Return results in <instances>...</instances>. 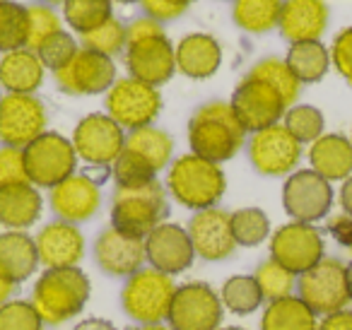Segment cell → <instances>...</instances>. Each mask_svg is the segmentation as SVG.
<instances>
[{"instance_id":"11a10c76","label":"cell","mask_w":352,"mask_h":330,"mask_svg":"<svg viewBox=\"0 0 352 330\" xmlns=\"http://www.w3.org/2000/svg\"><path fill=\"white\" fill-rule=\"evenodd\" d=\"M65 0H41V6H49V8H54V6H63Z\"/></svg>"},{"instance_id":"9c48e42d","label":"cell","mask_w":352,"mask_h":330,"mask_svg":"<svg viewBox=\"0 0 352 330\" xmlns=\"http://www.w3.org/2000/svg\"><path fill=\"white\" fill-rule=\"evenodd\" d=\"M222 309L220 294L210 285L188 282L176 287L166 320L171 330H220Z\"/></svg>"},{"instance_id":"9a60e30c","label":"cell","mask_w":352,"mask_h":330,"mask_svg":"<svg viewBox=\"0 0 352 330\" xmlns=\"http://www.w3.org/2000/svg\"><path fill=\"white\" fill-rule=\"evenodd\" d=\"M60 92L73 97H89V94L109 92L116 82V63L113 58L94 54L89 49H80L65 68L54 73Z\"/></svg>"},{"instance_id":"3957f363","label":"cell","mask_w":352,"mask_h":330,"mask_svg":"<svg viewBox=\"0 0 352 330\" xmlns=\"http://www.w3.org/2000/svg\"><path fill=\"white\" fill-rule=\"evenodd\" d=\"M166 188L179 205L201 212L220 203L227 188V179L220 164L191 152V155L179 157L169 166Z\"/></svg>"},{"instance_id":"7bdbcfd3","label":"cell","mask_w":352,"mask_h":330,"mask_svg":"<svg viewBox=\"0 0 352 330\" xmlns=\"http://www.w3.org/2000/svg\"><path fill=\"white\" fill-rule=\"evenodd\" d=\"M44 320L32 301L10 299L0 304V330H41Z\"/></svg>"},{"instance_id":"4fadbf2b","label":"cell","mask_w":352,"mask_h":330,"mask_svg":"<svg viewBox=\"0 0 352 330\" xmlns=\"http://www.w3.org/2000/svg\"><path fill=\"white\" fill-rule=\"evenodd\" d=\"M230 104L246 133H258L270 126H278V121L287 111L285 99L268 82L251 78V75H246L239 82Z\"/></svg>"},{"instance_id":"8d00e7d4","label":"cell","mask_w":352,"mask_h":330,"mask_svg":"<svg viewBox=\"0 0 352 330\" xmlns=\"http://www.w3.org/2000/svg\"><path fill=\"white\" fill-rule=\"evenodd\" d=\"M230 219L236 246H258L270 236V219L261 208H241Z\"/></svg>"},{"instance_id":"f35d334b","label":"cell","mask_w":352,"mask_h":330,"mask_svg":"<svg viewBox=\"0 0 352 330\" xmlns=\"http://www.w3.org/2000/svg\"><path fill=\"white\" fill-rule=\"evenodd\" d=\"M283 126L297 138L299 142H316L323 135V113L311 104H297L285 111Z\"/></svg>"},{"instance_id":"8992f818","label":"cell","mask_w":352,"mask_h":330,"mask_svg":"<svg viewBox=\"0 0 352 330\" xmlns=\"http://www.w3.org/2000/svg\"><path fill=\"white\" fill-rule=\"evenodd\" d=\"M25 164L30 184L36 188H54L60 181L75 174L78 155L68 138L60 133H41L36 140H32L25 147Z\"/></svg>"},{"instance_id":"bcb514c9","label":"cell","mask_w":352,"mask_h":330,"mask_svg":"<svg viewBox=\"0 0 352 330\" xmlns=\"http://www.w3.org/2000/svg\"><path fill=\"white\" fill-rule=\"evenodd\" d=\"M140 3L142 10L147 12V17H152V20H157L162 25V22L182 17L191 8L193 0H140Z\"/></svg>"},{"instance_id":"d4e9b609","label":"cell","mask_w":352,"mask_h":330,"mask_svg":"<svg viewBox=\"0 0 352 330\" xmlns=\"http://www.w3.org/2000/svg\"><path fill=\"white\" fill-rule=\"evenodd\" d=\"M39 265L34 236L17 229H8L0 234V275L8 277L12 285L30 280Z\"/></svg>"},{"instance_id":"b9f144b4","label":"cell","mask_w":352,"mask_h":330,"mask_svg":"<svg viewBox=\"0 0 352 330\" xmlns=\"http://www.w3.org/2000/svg\"><path fill=\"white\" fill-rule=\"evenodd\" d=\"M80 51L78 41H75L73 34H68L65 30H60L58 34H54L51 39H46L44 44L36 49V56L44 63V68L49 70H60L73 60V56Z\"/></svg>"},{"instance_id":"f907efd6","label":"cell","mask_w":352,"mask_h":330,"mask_svg":"<svg viewBox=\"0 0 352 330\" xmlns=\"http://www.w3.org/2000/svg\"><path fill=\"white\" fill-rule=\"evenodd\" d=\"M73 330H116V328H113V323H109L104 318H87V320H80Z\"/></svg>"},{"instance_id":"4316f807","label":"cell","mask_w":352,"mask_h":330,"mask_svg":"<svg viewBox=\"0 0 352 330\" xmlns=\"http://www.w3.org/2000/svg\"><path fill=\"white\" fill-rule=\"evenodd\" d=\"M309 164L326 181H345L352 174V140L340 133L321 135L309 147Z\"/></svg>"},{"instance_id":"e0dca14e","label":"cell","mask_w":352,"mask_h":330,"mask_svg":"<svg viewBox=\"0 0 352 330\" xmlns=\"http://www.w3.org/2000/svg\"><path fill=\"white\" fill-rule=\"evenodd\" d=\"M302 157V142L285 126H270L254 133L249 140V160L263 176H285L297 166Z\"/></svg>"},{"instance_id":"603a6c76","label":"cell","mask_w":352,"mask_h":330,"mask_svg":"<svg viewBox=\"0 0 352 330\" xmlns=\"http://www.w3.org/2000/svg\"><path fill=\"white\" fill-rule=\"evenodd\" d=\"M278 27L289 44L318 41L328 27L326 0H283Z\"/></svg>"},{"instance_id":"681fc988","label":"cell","mask_w":352,"mask_h":330,"mask_svg":"<svg viewBox=\"0 0 352 330\" xmlns=\"http://www.w3.org/2000/svg\"><path fill=\"white\" fill-rule=\"evenodd\" d=\"M340 208L345 214H352V174L342 181V188H340Z\"/></svg>"},{"instance_id":"836d02e7","label":"cell","mask_w":352,"mask_h":330,"mask_svg":"<svg viewBox=\"0 0 352 330\" xmlns=\"http://www.w3.org/2000/svg\"><path fill=\"white\" fill-rule=\"evenodd\" d=\"M249 75L251 78H258V80H263V82H268L270 87L285 99L287 109L294 107V102H297V97H299V89H302V82L294 78V73L289 70V65L285 63L283 58L258 60V63L249 70Z\"/></svg>"},{"instance_id":"7402d4cb","label":"cell","mask_w":352,"mask_h":330,"mask_svg":"<svg viewBox=\"0 0 352 330\" xmlns=\"http://www.w3.org/2000/svg\"><path fill=\"white\" fill-rule=\"evenodd\" d=\"M39 263L49 267H78V263L85 256V236L78 229V224L56 219L41 227V232L34 236Z\"/></svg>"},{"instance_id":"44dd1931","label":"cell","mask_w":352,"mask_h":330,"mask_svg":"<svg viewBox=\"0 0 352 330\" xmlns=\"http://www.w3.org/2000/svg\"><path fill=\"white\" fill-rule=\"evenodd\" d=\"M51 210L56 217L70 224H80L92 219L102 208V190L94 179L85 174H73L58 186L51 188Z\"/></svg>"},{"instance_id":"277c9868","label":"cell","mask_w":352,"mask_h":330,"mask_svg":"<svg viewBox=\"0 0 352 330\" xmlns=\"http://www.w3.org/2000/svg\"><path fill=\"white\" fill-rule=\"evenodd\" d=\"M169 214L166 190L160 181L135 188H116L111 198V227L128 236L145 239Z\"/></svg>"},{"instance_id":"f5cc1de1","label":"cell","mask_w":352,"mask_h":330,"mask_svg":"<svg viewBox=\"0 0 352 330\" xmlns=\"http://www.w3.org/2000/svg\"><path fill=\"white\" fill-rule=\"evenodd\" d=\"M345 280H347V294H350V301H352V261L345 265Z\"/></svg>"},{"instance_id":"6f0895ef","label":"cell","mask_w":352,"mask_h":330,"mask_svg":"<svg viewBox=\"0 0 352 330\" xmlns=\"http://www.w3.org/2000/svg\"><path fill=\"white\" fill-rule=\"evenodd\" d=\"M220 330H246V328H220Z\"/></svg>"},{"instance_id":"d6a6232c","label":"cell","mask_w":352,"mask_h":330,"mask_svg":"<svg viewBox=\"0 0 352 330\" xmlns=\"http://www.w3.org/2000/svg\"><path fill=\"white\" fill-rule=\"evenodd\" d=\"M220 301L232 314L249 316V314H254V311H258L265 299L254 275H234L222 285Z\"/></svg>"},{"instance_id":"52a82bcc","label":"cell","mask_w":352,"mask_h":330,"mask_svg":"<svg viewBox=\"0 0 352 330\" xmlns=\"http://www.w3.org/2000/svg\"><path fill=\"white\" fill-rule=\"evenodd\" d=\"M160 89L140 82V80H116L107 92V116L113 118L121 128H128V131L152 126V121L160 116Z\"/></svg>"},{"instance_id":"1f68e13d","label":"cell","mask_w":352,"mask_h":330,"mask_svg":"<svg viewBox=\"0 0 352 330\" xmlns=\"http://www.w3.org/2000/svg\"><path fill=\"white\" fill-rule=\"evenodd\" d=\"M283 0H234V25L249 34H265L278 27Z\"/></svg>"},{"instance_id":"ffe728a7","label":"cell","mask_w":352,"mask_h":330,"mask_svg":"<svg viewBox=\"0 0 352 330\" xmlns=\"http://www.w3.org/2000/svg\"><path fill=\"white\" fill-rule=\"evenodd\" d=\"M94 261L99 270L111 277H131L142 270L145 258V239L128 236L113 227H107L94 241Z\"/></svg>"},{"instance_id":"6da1fadb","label":"cell","mask_w":352,"mask_h":330,"mask_svg":"<svg viewBox=\"0 0 352 330\" xmlns=\"http://www.w3.org/2000/svg\"><path fill=\"white\" fill-rule=\"evenodd\" d=\"M246 142V128L236 118L230 102H208L188 121V145L193 155L208 162L232 160Z\"/></svg>"},{"instance_id":"ac0fdd59","label":"cell","mask_w":352,"mask_h":330,"mask_svg":"<svg viewBox=\"0 0 352 330\" xmlns=\"http://www.w3.org/2000/svg\"><path fill=\"white\" fill-rule=\"evenodd\" d=\"M145 258L155 270L164 275H179L193 265L196 251L186 229L164 222L145 236Z\"/></svg>"},{"instance_id":"f6af8a7d","label":"cell","mask_w":352,"mask_h":330,"mask_svg":"<svg viewBox=\"0 0 352 330\" xmlns=\"http://www.w3.org/2000/svg\"><path fill=\"white\" fill-rule=\"evenodd\" d=\"M331 63L352 85V27L338 32L331 46Z\"/></svg>"},{"instance_id":"e575fe53","label":"cell","mask_w":352,"mask_h":330,"mask_svg":"<svg viewBox=\"0 0 352 330\" xmlns=\"http://www.w3.org/2000/svg\"><path fill=\"white\" fill-rule=\"evenodd\" d=\"M111 3L113 0H65L63 17L73 27V32L82 36L111 20Z\"/></svg>"},{"instance_id":"ee69618b","label":"cell","mask_w":352,"mask_h":330,"mask_svg":"<svg viewBox=\"0 0 352 330\" xmlns=\"http://www.w3.org/2000/svg\"><path fill=\"white\" fill-rule=\"evenodd\" d=\"M15 184H30L25 164V152L20 147H0V188Z\"/></svg>"},{"instance_id":"8fae6325","label":"cell","mask_w":352,"mask_h":330,"mask_svg":"<svg viewBox=\"0 0 352 330\" xmlns=\"http://www.w3.org/2000/svg\"><path fill=\"white\" fill-rule=\"evenodd\" d=\"M126 68L133 80H140L152 87L169 82L176 73V49L164 30L150 36L126 41Z\"/></svg>"},{"instance_id":"f546056e","label":"cell","mask_w":352,"mask_h":330,"mask_svg":"<svg viewBox=\"0 0 352 330\" xmlns=\"http://www.w3.org/2000/svg\"><path fill=\"white\" fill-rule=\"evenodd\" d=\"M316 314L299 296L270 301L261 318V330H316Z\"/></svg>"},{"instance_id":"7dc6e473","label":"cell","mask_w":352,"mask_h":330,"mask_svg":"<svg viewBox=\"0 0 352 330\" xmlns=\"http://www.w3.org/2000/svg\"><path fill=\"white\" fill-rule=\"evenodd\" d=\"M328 234L336 239L338 246H342L347 253H352V214H333L328 219Z\"/></svg>"},{"instance_id":"484cf974","label":"cell","mask_w":352,"mask_h":330,"mask_svg":"<svg viewBox=\"0 0 352 330\" xmlns=\"http://www.w3.org/2000/svg\"><path fill=\"white\" fill-rule=\"evenodd\" d=\"M46 68L30 49H17L0 58V87L8 94H34L44 85Z\"/></svg>"},{"instance_id":"ab89813d","label":"cell","mask_w":352,"mask_h":330,"mask_svg":"<svg viewBox=\"0 0 352 330\" xmlns=\"http://www.w3.org/2000/svg\"><path fill=\"white\" fill-rule=\"evenodd\" d=\"M82 39V49H89L94 54H102L113 58L116 54L126 51V25L118 20H107L102 27L87 32V34L80 36Z\"/></svg>"},{"instance_id":"5b68a950","label":"cell","mask_w":352,"mask_h":330,"mask_svg":"<svg viewBox=\"0 0 352 330\" xmlns=\"http://www.w3.org/2000/svg\"><path fill=\"white\" fill-rule=\"evenodd\" d=\"M176 294V285L171 275L142 267L126 277V285L121 292V306L128 318L138 320L140 325H152L166 320L171 309V299Z\"/></svg>"},{"instance_id":"d590c367","label":"cell","mask_w":352,"mask_h":330,"mask_svg":"<svg viewBox=\"0 0 352 330\" xmlns=\"http://www.w3.org/2000/svg\"><path fill=\"white\" fill-rule=\"evenodd\" d=\"M27 46V8L15 0H0V54Z\"/></svg>"},{"instance_id":"2e32d148","label":"cell","mask_w":352,"mask_h":330,"mask_svg":"<svg viewBox=\"0 0 352 330\" xmlns=\"http://www.w3.org/2000/svg\"><path fill=\"white\" fill-rule=\"evenodd\" d=\"M46 133V109L34 94H6L0 99V142L25 150Z\"/></svg>"},{"instance_id":"816d5d0a","label":"cell","mask_w":352,"mask_h":330,"mask_svg":"<svg viewBox=\"0 0 352 330\" xmlns=\"http://www.w3.org/2000/svg\"><path fill=\"white\" fill-rule=\"evenodd\" d=\"M12 289H15V285H12L8 277L0 275V304H6V301H10V294Z\"/></svg>"},{"instance_id":"9f6ffc18","label":"cell","mask_w":352,"mask_h":330,"mask_svg":"<svg viewBox=\"0 0 352 330\" xmlns=\"http://www.w3.org/2000/svg\"><path fill=\"white\" fill-rule=\"evenodd\" d=\"M116 3H123V6H131V3H140V0H116Z\"/></svg>"},{"instance_id":"d6986e66","label":"cell","mask_w":352,"mask_h":330,"mask_svg":"<svg viewBox=\"0 0 352 330\" xmlns=\"http://www.w3.org/2000/svg\"><path fill=\"white\" fill-rule=\"evenodd\" d=\"M230 217L232 214L220 208H208L193 214L186 232L196 256H201L203 261H225L234 253L236 241Z\"/></svg>"},{"instance_id":"60d3db41","label":"cell","mask_w":352,"mask_h":330,"mask_svg":"<svg viewBox=\"0 0 352 330\" xmlns=\"http://www.w3.org/2000/svg\"><path fill=\"white\" fill-rule=\"evenodd\" d=\"M63 30L60 27V17L54 12V8L49 6H27V46L25 49L34 51L44 44L46 39H51L54 34Z\"/></svg>"},{"instance_id":"30bf717a","label":"cell","mask_w":352,"mask_h":330,"mask_svg":"<svg viewBox=\"0 0 352 330\" xmlns=\"http://www.w3.org/2000/svg\"><path fill=\"white\" fill-rule=\"evenodd\" d=\"M283 208L292 222L314 224L328 217L333 208V186L314 169H302L287 176L283 186Z\"/></svg>"},{"instance_id":"f1b7e54d","label":"cell","mask_w":352,"mask_h":330,"mask_svg":"<svg viewBox=\"0 0 352 330\" xmlns=\"http://www.w3.org/2000/svg\"><path fill=\"white\" fill-rule=\"evenodd\" d=\"M123 150L135 155L140 162H145L152 171L160 174L171 160V152H174V140L166 131L155 126L135 128V131H128L126 145Z\"/></svg>"},{"instance_id":"83f0119b","label":"cell","mask_w":352,"mask_h":330,"mask_svg":"<svg viewBox=\"0 0 352 330\" xmlns=\"http://www.w3.org/2000/svg\"><path fill=\"white\" fill-rule=\"evenodd\" d=\"M44 200L36 186L15 184L0 188V224L8 229L25 232L41 217Z\"/></svg>"},{"instance_id":"db71d44e","label":"cell","mask_w":352,"mask_h":330,"mask_svg":"<svg viewBox=\"0 0 352 330\" xmlns=\"http://www.w3.org/2000/svg\"><path fill=\"white\" fill-rule=\"evenodd\" d=\"M131 330H171V328H166V325H162V323H152V325H138V328H131Z\"/></svg>"},{"instance_id":"4dcf8cb0","label":"cell","mask_w":352,"mask_h":330,"mask_svg":"<svg viewBox=\"0 0 352 330\" xmlns=\"http://www.w3.org/2000/svg\"><path fill=\"white\" fill-rule=\"evenodd\" d=\"M285 63L294 73L299 82H318L331 68V51L321 41H299L287 51Z\"/></svg>"},{"instance_id":"680465c9","label":"cell","mask_w":352,"mask_h":330,"mask_svg":"<svg viewBox=\"0 0 352 330\" xmlns=\"http://www.w3.org/2000/svg\"><path fill=\"white\" fill-rule=\"evenodd\" d=\"M0 99H3V94H0Z\"/></svg>"},{"instance_id":"ba28073f","label":"cell","mask_w":352,"mask_h":330,"mask_svg":"<svg viewBox=\"0 0 352 330\" xmlns=\"http://www.w3.org/2000/svg\"><path fill=\"white\" fill-rule=\"evenodd\" d=\"M297 296L316 316H328L345 309L350 301L345 265L338 258H323L311 270L297 275Z\"/></svg>"},{"instance_id":"7c38bea8","label":"cell","mask_w":352,"mask_h":330,"mask_svg":"<svg viewBox=\"0 0 352 330\" xmlns=\"http://www.w3.org/2000/svg\"><path fill=\"white\" fill-rule=\"evenodd\" d=\"M323 236L314 224L304 222H289L275 229L270 236V258L278 261L283 267H287L294 275L311 270L323 258Z\"/></svg>"},{"instance_id":"c3c4849f","label":"cell","mask_w":352,"mask_h":330,"mask_svg":"<svg viewBox=\"0 0 352 330\" xmlns=\"http://www.w3.org/2000/svg\"><path fill=\"white\" fill-rule=\"evenodd\" d=\"M316 330H352V311L340 309L336 314L323 316Z\"/></svg>"},{"instance_id":"74e56055","label":"cell","mask_w":352,"mask_h":330,"mask_svg":"<svg viewBox=\"0 0 352 330\" xmlns=\"http://www.w3.org/2000/svg\"><path fill=\"white\" fill-rule=\"evenodd\" d=\"M256 282H258L261 292H263V299L268 301H278L285 296H292V292L297 289V275L289 272L287 267H283L278 261L268 258L263 261L254 272Z\"/></svg>"},{"instance_id":"7a4b0ae2","label":"cell","mask_w":352,"mask_h":330,"mask_svg":"<svg viewBox=\"0 0 352 330\" xmlns=\"http://www.w3.org/2000/svg\"><path fill=\"white\" fill-rule=\"evenodd\" d=\"M89 292L92 285L80 267H49L34 282L32 306L44 325H63L82 314Z\"/></svg>"},{"instance_id":"5bb4252c","label":"cell","mask_w":352,"mask_h":330,"mask_svg":"<svg viewBox=\"0 0 352 330\" xmlns=\"http://www.w3.org/2000/svg\"><path fill=\"white\" fill-rule=\"evenodd\" d=\"M75 155L92 166H109L118 160L126 145V133L107 113H89L75 126Z\"/></svg>"},{"instance_id":"cb8c5ba5","label":"cell","mask_w":352,"mask_h":330,"mask_svg":"<svg viewBox=\"0 0 352 330\" xmlns=\"http://www.w3.org/2000/svg\"><path fill=\"white\" fill-rule=\"evenodd\" d=\"M222 46L210 34H188L176 44V70L191 80H208L220 70Z\"/></svg>"}]
</instances>
